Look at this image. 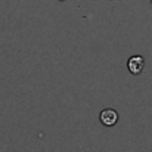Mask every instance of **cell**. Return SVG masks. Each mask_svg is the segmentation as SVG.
Listing matches in <instances>:
<instances>
[{"mask_svg":"<svg viewBox=\"0 0 152 152\" xmlns=\"http://www.w3.org/2000/svg\"><path fill=\"white\" fill-rule=\"evenodd\" d=\"M99 120H101V123L103 126L111 127L118 121V112L115 109H103L101 112V115H99Z\"/></svg>","mask_w":152,"mask_h":152,"instance_id":"obj_1","label":"cell"},{"mask_svg":"<svg viewBox=\"0 0 152 152\" xmlns=\"http://www.w3.org/2000/svg\"><path fill=\"white\" fill-rule=\"evenodd\" d=\"M127 66H129V71L134 75L140 74L143 66H145V59L142 56H132L127 62Z\"/></svg>","mask_w":152,"mask_h":152,"instance_id":"obj_2","label":"cell"}]
</instances>
